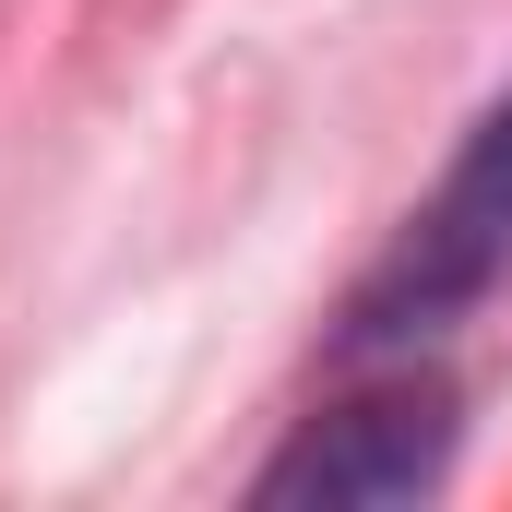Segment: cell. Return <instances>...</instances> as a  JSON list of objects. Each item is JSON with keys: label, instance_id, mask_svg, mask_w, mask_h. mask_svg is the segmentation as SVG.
<instances>
[{"label": "cell", "instance_id": "1", "mask_svg": "<svg viewBox=\"0 0 512 512\" xmlns=\"http://www.w3.org/2000/svg\"><path fill=\"white\" fill-rule=\"evenodd\" d=\"M501 286H512V96L465 131V155L441 167V191H429V203L405 215V239L358 274V298H346L334 346H346V358L417 346V334L465 322V310H477V298H501Z\"/></svg>", "mask_w": 512, "mask_h": 512}, {"label": "cell", "instance_id": "2", "mask_svg": "<svg viewBox=\"0 0 512 512\" xmlns=\"http://www.w3.org/2000/svg\"><path fill=\"white\" fill-rule=\"evenodd\" d=\"M453 441H465L453 382H441V370H393V382H370L358 405L310 417V429L251 477V501L262 512H393V501H417V489L453 477Z\"/></svg>", "mask_w": 512, "mask_h": 512}]
</instances>
